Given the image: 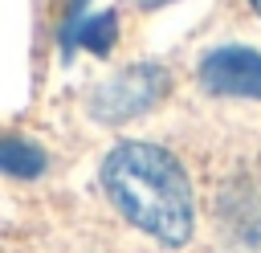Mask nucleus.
<instances>
[{
  "mask_svg": "<svg viewBox=\"0 0 261 253\" xmlns=\"http://www.w3.org/2000/svg\"><path fill=\"white\" fill-rule=\"evenodd\" d=\"M106 200L122 220L163 245H188L196 229V196L184 163L155 143H118L98 167Z\"/></svg>",
  "mask_w": 261,
  "mask_h": 253,
  "instance_id": "f257e3e1",
  "label": "nucleus"
},
{
  "mask_svg": "<svg viewBox=\"0 0 261 253\" xmlns=\"http://www.w3.org/2000/svg\"><path fill=\"white\" fill-rule=\"evenodd\" d=\"M167 90H171V73L163 65H155V61L126 65L90 94V114L106 127H118V122H130V118L147 114L155 102L167 98Z\"/></svg>",
  "mask_w": 261,
  "mask_h": 253,
  "instance_id": "f03ea898",
  "label": "nucleus"
},
{
  "mask_svg": "<svg viewBox=\"0 0 261 253\" xmlns=\"http://www.w3.org/2000/svg\"><path fill=\"white\" fill-rule=\"evenodd\" d=\"M200 86L220 98H257L261 102V53L241 49V45L212 49L200 61Z\"/></svg>",
  "mask_w": 261,
  "mask_h": 253,
  "instance_id": "7ed1b4c3",
  "label": "nucleus"
},
{
  "mask_svg": "<svg viewBox=\"0 0 261 253\" xmlns=\"http://www.w3.org/2000/svg\"><path fill=\"white\" fill-rule=\"evenodd\" d=\"M0 171L20 175V180H33V175L45 171V151L33 147L20 135H0Z\"/></svg>",
  "mask_w": 261,
  "mask_h": 253,
  "instance_id": "20e7f679",
  "label": "nucleus"
},
{
  "mask_svg": "<svg viewBox=\"0 0 261 253\" xmlns=\"http://www.w3.org/2000/svg\"><path fill=\"white\" fill-rule=\"evenodd\" d=\"M114 33H118L114 12H102V16H94V20H86V24L77 29V41H82L90 53L106 57V53H110V45H114Z\"/></svg>",
  "mask_w": 261,
  "mask_h": 253,
  "instance_id": "39448f33",
  "label": "nucleus"
},
{
  "mask_svg": "<svg viewBox=\"0 0 261 253\" xmlns=\"http://www.w3.org/2000/svg\"><path fill=\"white\" fill-rule=\"evenodd\" d=\"M143 8H159V4H175V0H139Z\"/></svg>",
  "mask_w": 261,
  "mask_h": 253,
  "instance_id": "423d86ee",
  "label": "nucleus"
},
{
  "mask_svg": "<svg viewBox=\"0 0 261 253\" xmlns=\"http://www.w3.org/2000/svg\"><path fill=\"white\" fill-rule=\"evenodd\" d=\"M249 4H253V12H257V16H261V0H249Z\"/></svg>",
  "mask_w": 261,
  "mask_h": 253,
  "instance_id": "0eeeda50",
  "label": "nucleus"
}]
</instances>
